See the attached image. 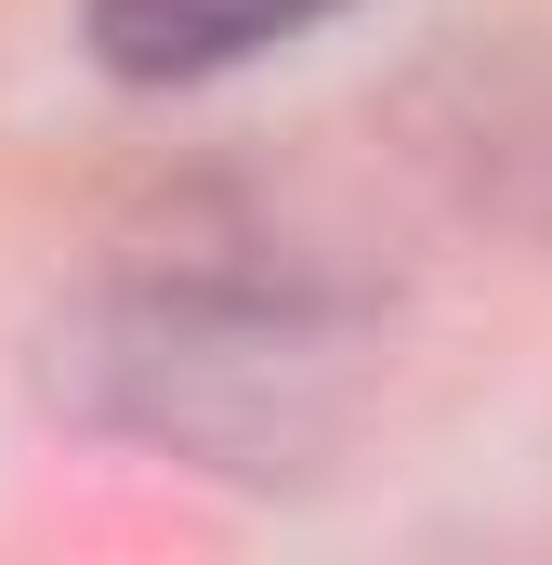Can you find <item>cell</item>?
<instances>
[{"label":"cell","instance_id":"obj_1","mask_svg":"<svg viewBox=\"0 0 552 565\" xmlns=\"http://www.w3.org/2000/svg\"><path fill=\"white\" fill-rule=\"evenodd\" d=\"M329 13H355V0H79V40H93V66L171 93V79H224L251 53H289Z\"/></svg>","mask_w":552,"mask_h":565}]
</instances>
